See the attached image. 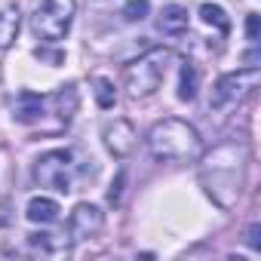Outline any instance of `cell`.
I'll return each mask as SVG.
<instances>
[{
	"mask_svg": "<svg viewBox=\"0 0 261 261\" xmlns=\"http://www.w3.org/2000/svg\"><path fill=\"white\" fill-rule=\"evenodd\" d=\"M246 157H249L246 145H224L203 166V185H206L209 197L218 206H224V209H230L240 200V194H243Z\"/></svg>",
	"mask_w": 261,
	"mask_h": 261,
	"instance_id": "cell-1",
	"label": "cell"
},
{
	"mask_svg": "<svg viewBox=\"0 0 261 261\" xmlns=\"http://www.w3.org/2000/svg\"><path fill=\"white\" fill-rule=\"evenodd\" d=\"M148 148L163 163H188V160L200 157L203 139L188 120L166 117V120H157L148 129Z\"/></svg>",
	"mask_w": 261,
	"mask_h": 261,
	"instance_id": "cell-2",
	"label": "cell"
},
{
	"mask_svg": "<svg viewBox=\"0 0 261 261\" xmlns=\"http://www.w3.org/2000/svg\"><path fill=\"white\" fill-rule=\"evenodd\" d=\"M172 62V49H151L142 59H136L133 65H126V95L129 98H148L160 89V83L166 80Z\"/></svg>",
	"mask_w": 261,
	"mask_h": 261,
	"instance_id": "cell-3",
	"label": "cell"
},
{
	"mask_svg": "<svg viewBox=\"0 0 261 261\" xmlns=\"http://www.w3.org/2000/svg\"><path fill=\"white\" fill-rule=\"evenodd\" d=\"M77 13V0H43L31 16V28L43 43H59L68 37Z\"/></svg>",
	"mask_w": 261,
	"mask_h": 261,
	"instance_id": "cell-4",
	"label": "cell"
},
{
	"mask_svg": "<svg viewBox=\"0 0 261 261\" xmlns=\"http://www.w3.org/2000/svg\"><path fill=\"white\" fill-rule=\"evenodd\" d=\"M261 83V71L258 68H243L233 74H224L215 80L212 86V98H209V111H227L240 101H246Z\"/></svg>",
	"mask_w": 261,
	"mask_h": 261,
	"instance_id": "cell-5",
	"label": "cell"
},
{
	"mask_svg": "<svg viewBox=\"0 0 261 261\" xmlns=\"http://www.w3.org/2000/svg\"><path fill=\"white\" fill-rule=\"evenodd\" d=\"M71 160L74 154L68 148H56V151H46L37 157L34 163V178L40 188H53L59 194H68L71 191Z\"/></svg>",
	"mask_w": 261,
	"mask_h": 261,
	"instance_id": "cell-6",
	"label": "cell"
},
{
	"mask_svg": "<svg viewBox=\"0 0 261 261\" xmlns=\"http://www.w3.org/2000/svg\"><path fill=\"white\" fill-rule=\"evenodd\" d=\"M101 139H105V148L117 157V160H126L129 154L136 151V142H139V133L129 120H108L105 129H101Z\"/></svg>",
	"mask_w": 261,
	"mask_h": 261,
	"instance_id": "cell-7",
	"label": "cell"
},
{
	"mask_svg": "<svg viewBox=\"0 0 261 261\" xmlns=\"http://www.w3.org/2000/svg\"><path fill=\"white\" fill-rule=\"evenodd\" d=\"M74 111H77V86L71 83V86H65V89H59V92H53V95L43 98V114H40V120H43V117H56V133H62V129H68ZM37 126H40V123H37Z\"/></svg>",
	"mask_w": 261,
	"mask_h": 261,
	"instance_id": "cell-8",
	"label": "cell"
},
{
	"mask_svg": "<svg viewBox=\"0 0 261 261\" xmlns=\"http://www.w3.org/2000/svg\"><path fill=\"white\" fill-rule=\"evenodd\" d=\"M101 224H105V215H101L98 206L77 203L74 212H71V221H68V233H71V240H89L101 230Z\"/></svg>",
	"mask_w": 261,
	"mask_h": 261,
	"instance_id": "cell-9",
	"label": "cell"
},
{
	"mask_svg": "<svg viewBox=\"0 0 261 261\" xmlns=\"http://www.w3.org/2000/svg\"><path fill=\"white\" fill-rule=\"evenodd\" d=\"M40 114H43V95H37L31 89L19 92L16 105H13V117L19 123H25V126H37L40 123Z\"/></svg>",
	"mask_w": 261,
	"mask_h": 261,
	"instance_id": "cell-10",
	"label": "cell"
},
{
	"mask_svg": "<svg viewBox=\"0 0 261 261\" xmlns=\"http://www.w3.org/2000/svg\"><path fill=\"white\" fill-rule=\"evenodd\" d=\"M157 28H160L163 34H185V31H188V10L178 7V4L163 7V13H160V19H157Z\"/></svg>",
	"mask_w": 261,
	"mask_h": 261,
	"instance_id": "cell-11",
	"label": "cell"
},
{
	"mask_svg": "<svg viewBox=\"0 0 261 261\" xmlns=\"http://www.w3.org/2000/svg\"><path fill=\"white\" fill-rule=\"evenodd\" d=\"M59 212H62L59 203L49 197H34V200H28V209H25L28 221H34V224H53L59 218Z\"/></svg>",
	"mask_w": 261,
	"mask_h": 261,
	"instance_id": "cell-12",
	"label": "cell"
},
{
	"mask_svg": "<svg viewBox=\"0 0 261 261\" xmlns=\"http://www.w3.org/2000/svg\"><path fill=\"white\" fill-rule=\"evenodd\" d=\"M16 34H19V10H13V7L0 10V49L13 46Z\"/></svg>",
	"mask_w": 261,
	"mask_h": 261,
	"instance_id": "cell-13",
	"label": "cell"
},
{
	"mask_svg": "<svg viewBox=\"0 0 261 261\" xmlns=\"http://www.w3.org/2000/svg\"><path fill=\"white\" fill-rule=\"evenodd\" d=\"M92 92H95V101H98V108H114L117 105V89H114V80H108V77H95L92 80Z\"/></svg>",
	"mask_w": 261,
	"mask_h": 261,
	"instance_id": "cell-14",
	"label": "cell"
},
{
	"mask_svg": "<svg viewBox=\"0 0 261 261\" xmlns=\"http://www.w3.org/2000/svg\"><path fill=\"white\" fill-rule=\"evenodd\" d=\"M178 98L181 101H194L197 98V68L194 65H181V80H178Z\"/></svg>",
	"mask_w": 261,
	"mask_h": 261,
	"instance_id": "cell-15",
	"label": "cell"
},
{
	"mask_svg": "<svg viewBox=\"0 0 261 261\" xmlns=\"http://www.w3.org/2000/svg\"><path fill=\"white\" fill-rule=\"evenodd\" d=\"M200 19H203L206 25L218 28V31H227V28H230V19H227V13H224L218 4H203V7H200Z\"/></svg>",
	"mask_w": 261,
	"mask_h": 261,
	"instance_id": "cell-16",
	"label": "cell"
},
{
	"mask_svg": "<svg viewBox=\"0 0 261 261\" xmlns=\"http://www.w3.org/2000/svg\"><path fill=\"white\" fill-rule=\"evenodd\" d=\"M28 243L34 249H40V252H59L62 246H68L65 240H59V233H31Z\"/></svg>",
	"mask_w": 261,
	"mask_h": 261,
	"instance_id": "cell-17",
	"label": "cell"
},
{
	"mask_svg": "<svg viewBox=\"0 0 261 261\" xmlns=\"http://www.w3.org/2000/svg\"><path fill=\"white\" fill-rule=\"evenodd\" d=\"M148 13H151V0H126V7H123L126 22H142L148 19Z\"/></svg>",
	"mask_w": 261,
	"mask_h": 261,
	"instance_id": "cell-18",
	"label": "cell"
},
{
	"mask_svg": "<svg viewBox=\"0 0 261 261\" xmlns=\"http://www.w3.org/2000/svg\"><path fill=\"white\" fill-rule=\"evenodd\" d=\"M246 34H249L252 43H258V37H261V16L258 13H249L246 16Z\"/></svg>",
	"mask_w": 261,
	"mask_h": 261,
	"instance_id": "cell-19",
	"label": "cell"
},
{
	"mask_svg": "<svg viewBox=\"0 0 261 261\" xmlns=\"http://www.w3.org/2000/svg\"><path fill=\"white\" fill-rule=\"evenodd\" d=\"M123 181H126V175L123 172H117V178L111 181V191H108V203H120V197H123Z\"/></svg>",
	"mask_w": 261,
	"mask_h": 261,
	"instance_id": "cell-20",
	"label": "cell"
},
{
	"mask_svg": "<svg viewBox=\"0 0 261 261\" xmlns=\"http://www.w3.org/2000/svg\"><path fill=\"white\" fill-rule=\"evenodd\" d=\"M246 243H249L255 252H261V224H252V227L246 230Z\"/></svg>",
	"mask_w": 261,
	"mask_h": 261,
	"instance_id": "cell-21",
	"label": "cell"
},
{
	"mask_svg": "<svg viewBox=\"0 0 261 261\" xmlns=\"http://www.w3.org/2000/svg\"><path fill=\"white\" fill-rule=\"evenodd\" d=\"M37 56H40V59H46V62H56V65L62 62V53H43V49H37Z\"/></svg>",
	"mask_w": 261,
	"mask_h": 261,
	"instance_id": "cell-22",
	"label": "cell"
}]
</instances>
